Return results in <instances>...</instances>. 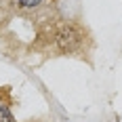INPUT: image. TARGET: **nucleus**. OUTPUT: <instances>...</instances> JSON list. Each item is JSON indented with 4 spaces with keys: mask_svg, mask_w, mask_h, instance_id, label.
I'll use <instances>...</instances> for the list:
<instances>
[{
    "mask_svg": "<svg viewBox=\"0 0 122 122\" xmlns=\"http://www.w3.org/2000/svg\"><path fill=\"white\" fill-rule=\"evenodd\" d=\"M21 6H25V9H32V6H36V4H40V0H17Z\"/></svg>",
    "mask_w": 122,
    "mask_h": 122,
    "instance_id": "obj_1",
    "label": "nucleus"
},
{
    "mask_svg": "<svg viewBox=\"0 0 122 122\" xmlns=\"http://www.w3.org/2000/svg\"><path fill=\"white\" fill-rule=\"evenodd\" d=\"M0 122H13V118H11V114L4 110V107H0Z\"/></svg>",
    "mask_w": 122,
    "mask_h": 122,
    "instance_id": "obj_2",
    "label": "nucleus"
}]
</instances>
